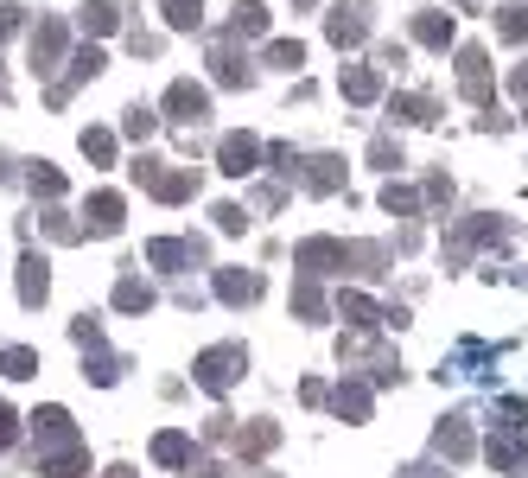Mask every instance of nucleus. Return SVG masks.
<instances>
[{
    "mask_svg": "<svg viewBox=\"0 0 528 478\" xmlns=\"http://www.w3.org/2000/svg\"><path fill=\"white\" fill-rule=\"evenodd\" d=\"M32 428H39L45 453H51V447H77V428H70V415H64V408H39V415H32Z\"/></svg>",
    "mask_w": 528,
    "mask_h": 478,
    "instance_id": "f257e3e1",
    "label": "nucleus"
},
{
    "mask_svg": "<svg viewBox=\"0 0 528 478\" xmlns=\"http://www.w3.org/2000/svg\"><path fill=\"white\" fill-rule=\"evenodd\" d=\"M45 287H51L45 255H26V262H20V300H26V306H39V300H45Z\"/></svg>",
    "mask_w": 528,
    "mask_h": 478,
    "instance_id": "f03ea898",
    "label": "nucleus"
},
{
    "mask_svg": "<svg viewBox=\"0 0 528 478\" xmlns=\"http://www.w3.org/2000/svg\"><path fill=\"white\" fill-rule=\"evenodd\" d=\"M166 109L179 115V122H198L204 115V90H191V83H172V96H166Z\"/></svg>",
    "mask_w": 528,
    "mask_h": 478,
    "instance_id": "7ed1b4c3",
    "label": "nucleus"
},
{
    "mask_svg": "<svg viewBox=\"0 0 528 478\" xmlns=\"http://www.w3.org/2000/svg\"><path fill=\"white\" fill-rule=\"evenodd\" d=\"M58 45H64V32H58V26H39V39H32V71H51Z\"/></svg>",
    "mask_w": 528,
    "mask_h": 478,
    "instance_id": "20e7f679",
    "label": "nucleus"
},
{
    "mask_svg": "<svg viewBox=\"0 0 528 478\" xmlns=\"http://www.w3.org/2000/svg\"><path fill=\"white\" fill-rule=\"evenodd\" d=\"M0 364H7V377H32V370H39V351H26V345H0Z\"/></svg>",
    "mask_w": 528,
    "mask_h": 478,
    "instance_id": "39448f33",
    "label": "nucleus"
},
{
    "mask_svg": "<svg viewBox=\"0 0 528 478\" xmlns=\"http://www.w3.org/2000/svg\"><path fill=\"white\" fill-rule=\"evenodd\" d=\"M255 166V141H223V173H249Z\"/></svg>",
    "mask_w": 528,
    "mask_h": 478,
    "instance_id": "423d86ee",
    "label": "nucleus"
},
{
    "mask_svg": "<svg viewBox=\"0 0 528 478\" xmlns=\"http://www.w3.org/2000/svg\"><path fill=\"white\" fill-rule=\"evenodd\" d=\"M90 217H96V230H115V224H121V198H115V192H102V198L90 204Z\"/></svg>",
    "mask_w": 528,
    "mask_h": 478,
    "instance_id": "0eeeda50",
    "label": "nucleus"
},
{
    "mask_svg": "<svg viewBox=\"0 0 528 478\" xmlns=\"http://www.w3.org/2000/svg\"><path fill=\"white\" fill-rule=\"evenodd\" d=\"M32 192L58 198V192H64V173H58V166H32Z\"/></svg>",
    "mask_w": 528,
    "mask_h": 478,
    "instance_id": "6e6552de",
    "label": "nucleus"
},
{
    "mask_svg": "<svg viewBox=\"0 0 528 478\" xmlns=\"http://www.w3.org/2000/svg\"><path fill=\"white\" fill-rule=\"evenodd\" d=\"M83 153L109 166V160H115V141H109V134H102V128H90V134H83Z\"/></svg>",
    "mask_w": 528,
    "mask_h": 478,
    "instance_id": "1a4fd4ad",
    "label": "nucleus"
},
{
    "mask_svg": "<svg viewBox=\"0 0 528 478\" xmlns=\"http://www.w3.org/2000/svg\"><path fill=\"white\" fill-rule=\"evenodd\" d=\"M83 26H90V32H109V26H115V7H109V0H96V7H83Z\"/></svg>",
    "mask_w": 528,
    "mask_h": 478,
    "instance_id": "9d476101",
    "label": "nucleus"
},
{
    "mask_svg": "<svg viewBox=\"0 0 528 478\" xmlns=\"http://www.w3.org/2000/svg\"><path fill=\"white\" fill-rule=\"evenodd\" d=\"M153 294H147V287H140V281H121L115 287V306H128V313H134V306H147Z\"/></svg>",
    "mask_w": 528,
    "mask_h": 478,
    "instance_id": "9b49d317",
    "label": "nucleus"
},
{
    "mask_svg": "<svg viewBox=\"0 0 528 478\" xmlns=\"http://www.w3.org/2000/svg\"><path fill=\"white\" fill-rule=\"evenodd\" d=\"M166 20L172 26H191V20H198V0H166Z\"/></svg>",
    "mask_w": 528,
    "mask_h": 478,
    "instance_id": "f8f14e48",
    "label": "nucleus"
},
{
    "mask_svg": "<svg viewBox=\"0 0 528 478\" xmlns=\"http://www.w3.org/2000/svg\"><path fill=\"white\" fill-rule=\"evenodd\" d=\"M153 453H160L166 466H179V459H185V440L179 434H160V447H153Z\"/></svg>",
    "mask_w": 528,
    "mask_h": 478,
    "instance_id": "ddd939ff",
    "label": "nucleus"
},
{
    "mask_svg": "<svg viewBox=\"0 0 528 478\" xmlns=\"http://www.w3.org/2000/svg\"><path fill=\"white\" fill-rule=\"evenodd\" d=\"M13 434H20V421H13V408H7V402H0V447H7V440H13Z\"/></svg>",
    "mask_w": 528,
    "mask_h": 478,
    "instance_id": "4468645a",
    "label": "nucleus"
},
{
    "mask_svg": "<svg viewBox=\"0 0 528 478\" xmlns=\"http://www.w3.org/2000/svg\"><path fill=\"white\" fill-rule=\"evenodd\" d=\"M13 26H20V7H0V39H7Z\"/></svg>",
    "mask_w": 528,
    "mask_h": 478,
    "instance_id": "2eb2a0df",
    "label": "nucleus"
}]
</instances>
